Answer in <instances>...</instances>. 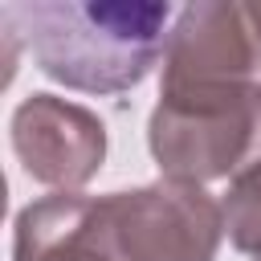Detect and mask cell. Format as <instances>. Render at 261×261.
<instances>
[{
    "label": "cell",
    "mask_w": 261,
    "mask_h": 261,
    "mask_svg": "<svg viewBox=\"0 0 261 261\" xmlns=\"http://www.w3.org/2000/svg\"><path fill=\"white\" fill-rule=\"evenodd\" d=\"M171 4L155 0H33L4 4L0 24L24 37L33 65L77 94L135 90L167 49Z\"/></svg>",
    "instance_id": "1"
},
{
    "label": "cell",
    "mask_w": 261,
    "mask_h": 261,
    "mask_svg": "<svg viewBox=\"0 0 261 261\" xmlns=\"http://www.w3.org/2000/svg\"><path fill=\"white\" fill-rule=\"evenodd\" d=\"M98 216L114 261H216L224 241L220 200L184 179L98 196Z\"/></svg>",
    "instance_id": "2"
},
{
    "label": "cell",
    "mask_w": 261,
    "mask_h": 261,
    "mask_svg": "<svg viewBox=\"0 0 261 261\" xmlns=\"http://www.w3.org/2000/svg\"><path fill=\"white\" fill-rule=\"evenodd\" d=\"M257 86L159 94L147 122V147L159 171L167 179H184L200 188L212 179H228L253 147Z\"/></svg>",
    "instance_id": "3"
},
{
    "label": "cell",
    "mask_w": 261,
    "mask_h": 261,
    "mask_svg": "<svg viewBox=\"0 0 261 261\" xmlns=\"http://www.w3.org/2000/svg\"><path fill=\"white\" fill-rule=\"evenodd\" d=\"M261 73V29L249 4L237 0H196L171 20L163 49L159 94H204V90H245Z\"/></svg>",
    "instance_id": "4"
},
{
    "label": "cell",
    "mask_w": 261,
    "mask_h": 261,
    "mask_svg": "<svg viewBox=\"0 0 261 261\" xmlns=\"http://www.w3.org/2000/svg\"><path fill=\"white\" fill-rule=\"evenodd\" d=\"M24 175L53 192H82L106 159V122L69 98L29 94L8 122Z\"/></svg>",
    "instance_id": "5"
},
{
    "label": "cell",
    "mask_w": 261,
    "mask_h": 261,
    "mask_svg": "<svg viewBox=\"0 0 261 261\" xmlns=\"http://www.w3.org/2000/svg\"><path fill=\"white\" fill-rule=\"evenodd\" d=\"M12 261H114L98 196L53 192L24 204L12 224Z\"/></svg>",
    "instance_id": "6"
},
{
    "label": "cell",
    "mask_w": 261,
    "mask_h": 261,
    "mask_svg": "<svg viewBox=\"0 0 261 261\" xmlns=\"http://www.w3.org/2000/svg\"><path fill=\"white\" fill-rule=\"evenodd\" d=\"M224 208V237L232 249L261 257V86H257V130L253 147L241 159V167L228 175V192L220 196Z\"/></svg>",
    "instance_id": "7"
},
{
    "label": "cell",
    "mask_w": 261,
    "mask_h": 261,
    "mask_svg": "<svg viewBox=\"0 0 261 261\" xmlns=\"http://www.w3.org/2000/svg\"><path fill=\"white\" fill-rule=\"evenodd\" d=\"M249 12H253V20H257V29H261V4H249Z\"/></svg>",
    "instance_id": "8"
},
{
    "label": "cell",
    "mask_w": 261,
    "mask_h": 261,
    "mask_svg": "<svg viewBox=\"0 0 261 261\" xmlns=\"http://www.w3.org/2000/svg\"><path fill=\"white\" fill-rule=\"evenodd\" d=\"M253 261H261V257H253Z\"/></svg>",
    "instance_id": "9"
}]
</instances>
